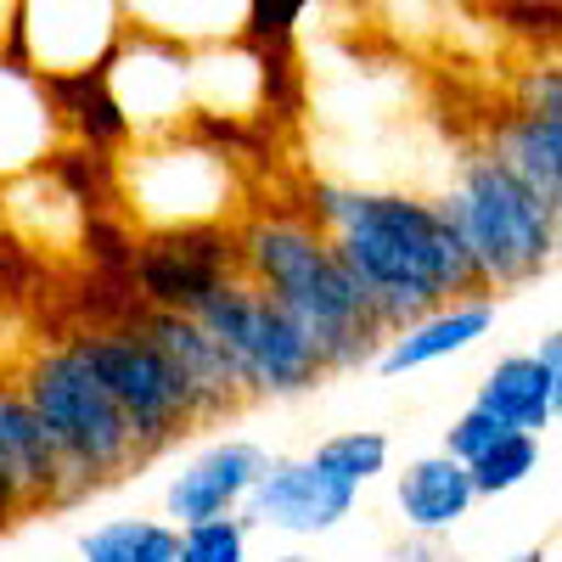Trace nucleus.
<instances>
[{"mask_svg": "<svg viewBox=\"0 0 562 562\" xmlns=\"http://www.w3.org/2000/svg\"><path fill=\"white\" fill-rule=\"evenodd\" d=\"M495 562H551V546H524V551H506Z\"/></svg>", "mask_w": 562, "mask_h": 562, "instance_id": "c756f323", "label": "nucleus"}, {"mask_svg": "<svg viewBox=\"0 0 562 562\" xmlns=\"http://www.w3.org/2000/svg\"><path fill=\"white\" fill-rule=\"evenodd\" d=\"M113 192L140 231H186V225H231L243 209L237 158L198 130H175L153 140H130L113 164Z\"/></svg>", "mask_w": 562, "mask_h": 562, "instance_id": "39448f33", "label": "nucleus"}, {"mask_svg": "<svg viewBox=\"0 0 562 562\" xmlns=\"http://www.w3.org/2000/svg\"><path fill=\"white\" fill-rule=\"evenodd\" d=\"M304 214L333 237L383 326H400L445 299L479 293V270L450 209L411 186H360L321 175L304 186Z\"/></svg>", "mask_w": 562, "mask_h": 562, "instance_id": "f257e3e1", "label": "nucleus"}, {"mask_svg": "<svg viewBox=\"0 0 562 562\" xmlns=\"http://www.w3.org/2000/svg\"><path fill=\"white\" fill-rule=\"evenodd\" d=\"M270 450L248 434H225V439H209L198 450H186L169 479H164V518L180 529V524H198V518H214V512H243L248 490L259 484Z\"/></svg>", "mask_w": 562, "mask_h": 562, "instance_id": "ddd939ff", "label": "nucleus"}, {"mask_svg": "<svg viewBox=\"0 0 562 562\" xmlns=\"http://www.w3.org/2000/svg\"><path fill=\"white\" fill-rule=\"evenodd\" d=\"M68 147L57 85L0 52V186L45 169Z\"/></svg>", "mask_w": 562, "mask_h": 562, "instance_id": "2eb2a0df", "label": "nucleus"}, {"mask_svg": "<svg viewBox=\"0 0 562 562\" xmlns=\"http://www.w3.org/2000/svg\"><path fill=\"white\" fill-rule=\"evenodd\" d=\"M23 400L34 405L45 439H52L57 461H63V484L68 501L90 495L102 484H119L130 467H140L135 434L124 411L113 405V394L97 383V371L85 366L79 344H52V349H34L23 366Z\"/></svg>", "mask_w": 562, "mask_h": 562, "instance_id": "20e7f679", "label": "nucleus"}, {"mask_svg": "<svg viewBox=\"0 0 562 562\" xmlns=\"http://www.w3.org/2000/svg\"><path fill=\"white\" fill-rule=\"evenodd\" d=\"M192 315L225 349L243 400H293L326 378V360H321L315 338L265 288H254L243 270L225 276Z\"/></svg>", "mask_w": 562, "mask_h": 562, "instance_id": "423d86ee", "label": "nucleus"}, {"mask_svg": "<svg viewBox=\"0 0 562 562\" xmlns=\"http://www.w3.org/2000/svg\"><path fill=\"white\" fill-rule=\"evenodd\" d=\"M518 108H529V113H562V74H557L551 57L535 63V68H524V79H518Z\"/></svg>", "mask_w": 562, "mask_h": 562, "instance_id": "cd10ccee", "label": "nucleus"}, {"mask_svg": "<svg viewBox=\"0 0 562 562\" xmlns=\"http://www.w3.org/2000/svg\"><path fill=\"white\" fill-rule=\"evenodd\" d=\"M546 467V439L540 434H518V428H501V439L490 450H479L467 461V473H473V490L479 501H495V495H512L524 490L535 473Z\"/></svg>", "mask_w": 562, "mask_h": 562, "instance_id": "5701e85b", "label": "nucleus"}, {"mask_svg": "<svg viewBox=\"0 0 562 562\" xmlns=\"http://www.w3.org/2000/svg\"><path fill=\"white\" fill-rule=\"evenodd\" d=\"M439 203L450 209L467 254H473L484 293H495V299L518 293V288H535V281H546L557 270L562 209H551L535 186H524L490 147L467 153L456 164Z\"/></svg>", "mask_w": 562, "mask_h": 562, "instance_id": "7ed1b4c3", "label": "nucleus"}, {"mask_svg": "<svg viewBox=\"0 0 562 562\" xmlns=\"http://www.w3.org/2000/svg\"><path fill=\"white\" fill-rule=\"evenodd\" d=\"M79 562H180V529L169 518H102L74 540Z\"/></svg>", "mask_w": 562, "mask_h": 562, "instance_id": "412c9836", "label": "nucleus"}, {"mask_svg": "<svg viewBox=\"0 0 562 562\" xmlns=\"http://www.w3.org/2000/svg\"><path fill=\"white\" fill-rule=\"evenodd\" d=\"M225 276H237V225L147 231L130 248V281L147 310H198Z\"/></svg>", "mask_w": 562, "mask_h": 562, "instance_id": "9b49d317", "label": "nucleus"}, {"mask_svg": "<svg viewBox=\"0 0 562 562\" xmlns=\"http://www.w3.org/2000/svg\"><path fill=\"white\" fill-rule=\"evenodd\" d=\"M501 321V299L495 293H461V299H445L434 310H422L400 326H389L378 355H371V371L378 378H411L422 366H439V360H461L467 349H479Z\"/></svg>", "mask_w": 562, "mask_h": 562, "instance_id": "4468645a", "label": "nucleus"}, {"mask_svg": "<svg viewBox=\"0 0 562 562\" xmlns=\"http://www.w3.org/2000/svg\"><path fill=\"white\" fill-rule=\"evenodd\" d=\"M281 74H288V52H259L243 34L192 45V119L248 124L281 108Z\"/></svg>", "mask_w": 562, "mask_h": 562, "instance_id": "f8f14e48", "label": "nucleus"}, {"mask_svg": "<svg viewBox=\"0 0 562 562\" xmlns=\"http://www.w3.org/2000/svg\"><path fill=\"white\" fill-rule=\"evenodd\" d=\"M473 405H484L501 428H518V434H551L557 416H562V371L546 366L535 349H518V355H501L479 389H473Z\"/></svg>", "mask_w": 562, "mask_h": 562, "instance_id": "a211bd4d", "label": "nucleus"}, {"mask_svg": "<svg viewBox=\"0 0 562 562\" xmlns=\"http://www.w3.org/2000/svg\"><path fill=\"white\" fill-rule=\"evenodd\" d=\"M140 333H147L186 378H192L198 400H203V416L220 422L243 405V389H237V371H231L225 349L209 338V326L192 315V310H147L140 315Z\"/></svg>", "mask_w": 562, "mask_h": 562, "instance_id": "6ab92c4d", "label": "nucleus"}, {"mask_svg": "<svg viewBox=\"0 0 562 562\" xmlns=\"http://www.w3.org/2000/svg\"><path fill=\"white\" fill-rule=\"evenodd\" d=\"M479 506V490H473V473H467V461L434 450V456H416L405 461V473H394V512L405 535H456L467 518H473Z\"/></svg>", "mask_w": 562, "mask_h": 562, "instance_id": "f3484780", "label": "nucleus"}, {"mask_svg": "<svg viewBox=\"0 0 562 562\" xmlns=\"http://www.w3.org/2000/svg\"><path fill=\"white\" fill-rule=\"evenodd\" d=\"M495 439H501V422H495L484 405H467V411L450 422V428H445V445H439V450L456 456V461H473V456L490 450Z\"/></svg>", "mask_w": 562, "mask_h": 562, "instance_id": "bb28decb", "label": "nucleus"}, {"mask_svg": "<svg viewBox=\"0 0 562 562\" xmlns=\"http://www.w3.org/2000/svg\"><path fill=\"white\" fill-rule=\"evenodd\" d=\"M490 153L551 209H562V113H506L490 135Z\"/></svg>", "mask_w": 562, "mask_h": 562, "instance_id": "aec40b11", "label": "nucleus"}, {"mask_svg": "<svg viewBox=\"0 0 562 562\" xmlns=\"http://www.w3.org/2000/svg\"><path fill=\"white\" fill-rule=\"evenodd\" d=\"M355 506H360V490L344 484L315 450L310 456H270L259 484L243 501L254 529H270L293 546L344 529L355 518Z\"/></svg>", "mask_w": 562, "mask_h": 562, "instance_id": "9d476101", "label": "nucleus"}, {"mask_svg": "<svg viewBox=\"0 0 562 562\" xmlns=\"http://www.w3.org/2000/svg\"><path fill=\"white\" fill-rule=\"evenodd\" d=\"M180 562H254L248 512H214V518L180 524Z\"/></svg>", "mask_w": 562, "mask_h": 562, "instance_id": "393cba45", "label": "nucleus"}, {"mask_svg": "<svg viewBox=\"0 0 562 562\" xmlns=\"http://www.w3.org/2000/svg\"><path fill=\"white\" fill-rule=\"evenodd\" d=\"M85 366L97 371V383L113 394V405L124 411L130 434L140 445V456H153L175 439H186L192 428H203V400L192 389V378L140 333V321H108L90 326L74 338Z\"/></svg>", "mask_w": 562, "mask_h": 562, "instance_id": "0eeeda50", "label": "nucleus"}, {"mask_svg": "<svg viewBox=\"0 0 562 562\" xmlns=\"http://www.w3.org/2000/svg\"><path fill=\"white\" fill-rule=\"evenodd\" d=\"M7 18H12V0H0V34H7Z\"/></svg>", "mask_w": 562, "mask_h": 562, "instance_id": "2f4dec72", "label": "nucleus"}, {"mask_svg": "<svg viewBox=\"0 0 562 562\" xmlns=\"http://www.w3.org/2000/svg\"><path fill=\"white\" fill-rule=\"evenodd\" d=\"M265 562H315V557H310V551H270Z\"/></svg>", "mask_w": 562, "mask_h": 562, "instance_id": "7c9ffc66", "label": "nucleus"}, {"mask_svg": "<svg viewBox=\"0 0 562 562\" xmlns=\"http://www.w3.org/2000/svg\"><path fill=\"white\" fill-rule=\"evenodd\" d=\"M495 7H501V0H495Z\"/></svg>", "mask_w": 562, "mask_h": 562, "instance_id": "473e14b6", "label": "nucleus"}, {"mask_svg": "<svg viewBox=\"0 0 562 562\" xmlns=\"http://www.w3.org/2000/svg\"><path fill=\"white\" fill-rule=\"evenodd\" d=\"M130 29L135 23L124 0H12L0 52L57 85L79 74H102V63L119 52Z\"/></svg>", "mask_w": 562, "mask_h": 562, "instance_id": "6e6552de", "label": "nucleus"}, {"mask_svg": "<svg viewBox=\"0 0 562 562\" xmlns=\"http://www.w3.org/2000/svg\"><path fill=\"white\" fill-rule=\"evenodd\" d=\"M394 562H445V540H434V535H405L400 551H394Z\"/></svg>", "mask_w": 562, "mask_h": 562, "instance_id": "c85d7f7f", "label": "nucleus"}, {"mask_svg": "<svg viewBox=\"0 0 562 562\" xmlns=\"http://www.w3.org/2000/svg\"><path fill=\"white\" fill-rule=\"evenodd\" d=\"M310 7H321V0H243L237 34L259 45V52H288Z\"/></svg>", "mask_w": 562, "mask_h": 562, "instance_id": "a878e982", "label": "nucleus"}, {"mask_svg": "<svg viewBox=\"0 0 562 562\" xmlns=\"http://www.w3.org/2000/svg\"><path fill=\"white\" fill-rule=\"evenodd\" d=\"M57 108H63V130L74 147L90 153H119L130 147V124L113 108L102 74H79V79H57Z\"/></svg>", "mask_w": 562, "mask_h": 562, "instance_id": "4be33fe9", "label": "nucleus"}, {"mask_svg": "<svg viewBox=\"0 0 562 562\" xmlns=\"http://www.w3.org/2000/svg\"><path fill=\"white\" fill-rule=\"evenodd\" d=\"M315 456L333 467L344 484L366 490V484H378V479L389 473L394 445H389V434H378V428H344V434H333V439H321Z\"/></svg>", "mask_w": 562, "mask_h": 562, "instance_id": "b1692460", "label": "nucleus"}, {"mask_svg": "<svg viewBox=\"0 0 562 562\" xmlns=\"http://www.w3.org/2000/svg\"><path fill=\"white\" fill-rule=\"evenodd\" d=\"M102 85L130 124V140L175 135L192 124V45L153 29H130L102 63Z\"/></svg>", "mask_w": 562, "mask_h": 562, "instance_id": "1a4fd4ad", "label": "nucleus"}, {"mask_svg": "<svg viewBox=\"0 0 562 562\" xmlns=\"http://www.w3.org/2000/svg\"><path fill=\"white\" fill-rule=\"evenodd\" d=\"M237 270L315 338L326 371L371 366L389 326L344 270L333 237L304 209H254L237 225Z\"/></svg>", "mask_w": 562, "mask_h": 562, "instance_id": "f03ea898", "label": "nucleus"}, {"mask_svg": "<svg viewBox=\"0 0 562 562\" xmlns=\"http://www.w3.org/2000/svg\"><path fill=\"white\" fill-rule=\"evenodd\" d=\"M0 484L23 501V512L68 501L63 461L18 383H0Z\"/></svg>", "mask_w": 562, "mask_h": 562, "instance_id": "dca6fc26", "label": "nucleus"}]
</instances>
